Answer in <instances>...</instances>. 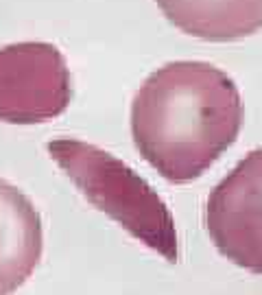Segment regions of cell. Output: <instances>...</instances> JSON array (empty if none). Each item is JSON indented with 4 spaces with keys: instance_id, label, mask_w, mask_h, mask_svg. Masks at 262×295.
I'll use <instances>...</instances> for the list:
<instances>
[{
    "instance_id": "cell-1",
    "label": "cell",
    "mask_w": 262,
    "mask_h": 295,
    "mask_svg": "<svg viewBox=\"0 0 262 295\" xmlns=\"http://www.w3.org/2000/svg\"><path fill=\"white\" fill-rule=\"evenodd\" d=\"M243 127L234 79L208 62H170L144 79L131 103V136L144 160L173 184L201 177Z\"/></svg>"
},
{
    "instance_id": "cell-2",
    "label": "cell",
    "mask_w": 262,
    "mask_h": 295,
    "mask_svg": "<svg viewBox=\"0 0 262 295\" xmlns=\"http://www.w3.org/2000/svg\"><path fill=\"white\" fill-rule=\"evenodd\" d=\"M46 151L92 206L148 249L177 262L179 243L173 214L147 180L116 155L83 140L57 138L48 142Z\"/></svg>"
},
{
    "instance_id": "cell-3",
    "label": "cell",
    "mask_w": 262,
    "mask_h": 295,
    "mask_svg": "<svg viewBox=\"0 0 262 295\" xmlns=\"http://www.w3.org/2000/svg\"><path fill=\"white\" fill-rule=\"evenodd\" d=\"M72 77L66 57L48 42H17L0 49V120L46 123L68 110Z\"/></svg>"
},
{
    "instance_id": "cell-4",
    "label": "cell",
    "mask_w": 262,
    "mask_h": 295,
    "mask_svg": "<svg viewBox=\"0 0 262 295\" xmlns=\"http://www.w3.org/2000/svg\"><path fill=\"white\" fill-rule=\"evenodd\" d=\"M205 228L218 254L262 276V147L210 193Z\"/></svg>"
},
{
    "instance_id": "cell-5",
    "label": "cell",
    "mask_w": 262,
    "mask_h": 295,
    "mask_svg": "<svg viewBox=\"0 0 262 295\" xmlns=\"http://www.w3.org/2000/svg\"><path fill=\"white\" fill-rule=\"evenodd\" d=\"M44 249L42 216L31 199L0 180V295H11L33 276Z\"/></svg>"
},
{
    "instance_id": "cell-6",
    "label": "cell",
    "mask_w": 262,
    "mask_h": 295,
    "mask_svg": "<svg viewBox=\"0 0 262 295\" xmlns=\"http://www.w3.org/2000/svg\"><path fill=\"white\" fill-rule=\"evenodd\" d=\"M179 31L208 42H234L262 29V0H155Z\"/></svg>"
}]
</instances>
